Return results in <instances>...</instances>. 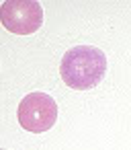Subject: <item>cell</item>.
Here are the masks:
<instances>
[{
  "instance_id": "2",
  "label": "cell",
  "mask_w": 131,
  "mask_h": 150,
  "mask_svg": "<svg viewBox=\"0 0 131 150\" xmlns=\"http://www.w3.org/2000/svg\"><path fill=\"white\" fill-rule=\"evenodd\" d=\"M19 123L23 129L31 134H43L53 127L57 119V103L47 93H31L25 95L19 103Z\"/></svg>"
},
{
  "instance_id": "1",
  "label": "cell",
  "mask_w": 131,
  "mask_h": 150,
  "mask_svg": "<svg viewBox=\"0 0 131 150\" xmlns=\"http://www.w3.org/2000/svg\"><path fill=\"white\" fill-rule=\"evenodd\" d=\"M106 74V56L94 45H76L68 50L60 64L62 80L76 91H88L100 84Z\"/></svg>"
},
{
  "instance_id": "3",
  "label": "cell",
  "mask_w": 131,
  "mask_h": 150,
  "mask_svg": "<svg viewBox=\"0 0 131 150\" xmlns=\"http://www.w3.org/2000/svg\"><path fill=\"white\" fill-rule=\"evenodd\" d=\"M0 23L15 35H31L43 25V8L37 0H6L0 6Z\"/></svg>"
}]
</instances>
